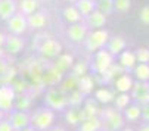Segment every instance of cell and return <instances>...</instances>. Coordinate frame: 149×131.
Returning a JSON list of instances; mask_svg holds the SVG:
<instances>
[{
  "instance_id": "6da1fadb",
  "label": "cell",
  "mask_w": 149,
  "mask_h": 131,
  "mask_svg": "<svg viewBox=\"0 0 149 131\" xmlns=\"http://www.w3.org/2000/svg\"><path fill=\"white\" fill-rule=\"evenodd\" d=\"M30 122L33 124V127L36 130H49L53 122H55V112L53 109L50 107H41V109H37L34 112V115L31 116Z\"/></svg>"
},
{
  "instance_id": "7a4b0ae2",
  "label": "cell",
  "mask_w": 149,
  "mask_h": 131,
  "mask_svg": "<svg viewBox=\"0 0 149 131\" xmlns=\"http://www.w3.org/2000/svg\"><path fill=\"white\" fill-rule=\"evenodd\" d=\"M108 38H109V33L106 30L99 28V30H95L90 34H87L83 41H84V46H86V49L89 52H97L99 49L106 46Z\"/></svg>"
},
{
  "instance_id": "3957f363",
  "label": "cell",
  "mask_w": 149,
  "mask_h": 131,
  "mask_svg": "<svg viewBox=\"0 0 149 131\" xmlns=\"http://www.w3.org/2000/svg\"><path fill=\"white\" fill-rule=\"evenodd\" d=\"M16 97V91L10 84H2L0 85V111L3 114L5 112H10L13 106Z\"/></svg>"
},
{
  "instance_id": "277c9868",
  "label": "cell",
  "mask_w": 149,
  "mask_h": 131,
  "mask_svg": "<svg viewBox=\"0 0 149 131\" xmlns=\"http://www.w3.org/2000/svg\"><path fill=\"white\" fill-rule=\"evenodd\" d=\"M45 102L50 109H53V111H63L65 106H68V97L63 93L55 90V89H50L46 93Z\"/></svg>"
},
{
  "instance_id": "5b68a950",
  "label": "cell",
  "mask_w": 149,
  "mask_h": 131,
  "mask_svg": "<svg viewBox=\"0 0 149 131\" xmlns=\"http://www.w3.org/2000/svg\"><path fill=\"white\" fill-rule=\"evenodd\" d=\"M6 24H8V30L12 33V34H16V35H21L24 34L28 28V24H27V16L21 12H15L10 18L6 19Z\"/></svg>"
},
{
  "instance_id": "8992f818",
  "label": "cell",
  "mask_w": 149,
  "mask_h": 131,
  "mask_svg": "<svg viewBox=\"0 0 149 131\" xmlns=\"http://www.w3.org/2000/svg\"><path fill=\"white\" fill-rule=\"evenodd\" d=\"M112 63H114V55H111L106 49H99V50L96 52L93 68H95V71H96L99 75H102L106 69L111 67Z\"/></svg>"
},
{
  "instance_id": "52a82bcc",
  "label": "cell",
  "mask_w": 149,
  "mask_h": 131,
  "mask_svg": "<svg viewBox=\"0 0 149 131\" xmlns=\"http://www.w3.org/2000/svg\"><path fill=\"white\" fill-rule=\"evenodd\" d=\"M105 125L109 128V131H115V130H121L124 127V118L121 114H118L114 109H105L102 112Z\"/></svg>"
},
{
  "instance_id": "ba28073f",
  "label": "cell",
  "mask_w": 149,
  "mask_h": 131,
  "mask_svg": "<svg viewBox=\"0 0 149 131\" xmlns=\"http://www.w3.org/2000/svg\"><path fill=\"white\" fill-rule=\"evenodd\" d=\"M132 94L133 99L139 105L149 103V82L148 81H137L132 85Z\"/></svg>"
},
{
  "instance_id": "9c48e42d",
  "label": "cell",
  "mask_w": 149,
  "mask_h": 131,
  "mask_svg": "<svg viewBox=\"0 0 149 131\" xmlns=\"http://www.w3.org/2000/svg\"><path fill=\"white\" fill-rule=\"evenodd\" d=\"M40 53L45 58H58L62 52V46L61 43L53 40V38H46L38 47Z\"/></svg>"
},
{
  "instance_id": "30bf717a",
  "label": "cell",
  "mask_w": 149,
  "mask_h": 131,
  "mask_svg": "<svg viewBox=\"0 0 149 131\" xmlns=\"http://www.w3.org/2000/svg\"><path fill=\"white\" fill-rule=\"evenodd\" d=\"M8 53L10 55H18L19 52H22V49L25 47V41L21 38L19 35L16 34H12V35H6L5 38V46Z\"/></svg>"
},
{
  "instance_id": "8fae6325",
  "label": "cell",
  "mask_w": 149,
  "mask_h": 131,
  "mask_svg": "<svg viewBox=\"0 0 149 131\" xmlns=\"http://www.w3.org/2000/svg\"><path fill=\"white\" fill-rule=\"evenodd\" d=\"M68 37L72 40V41H75V43H80V41H83L84 38H86V35H87V25H84V24H81V22H75V24H71L70 27H68Z\"/></svg>"
},
{
  "instance_id": "7c38bea8",
  "label": "cell",
  "mask_w": 149,
  "mask_h": 131,
  "mask_svg": "<svg viewBox=\"0 0 149 131\" xmlns=\"http://www.w3.org/2000/svg\"><path fill=\"white\" fill-rule=\"evenodd\" d=\"M30 119H31V116L25 111H16L10 115L9 122L12 124L13 130H21V128L30 125Z\"/></svg>"
},
{
  "instance_id": "4fadbf2b",
  "label": "cell",
  "mask_w": 149,
  "mask_h": 131,
  "mask_svg": "<svg viewBox=\"0 0 149 131\" xmlns=\"http://www.w3.org/2000/svg\"><path fill=\"white\" fill-rule=\"evenodd\" d=\"M86 21H87V25L92 30H99V28L105 27V24H106V15L102 13L100 10L95 9L93 12H90L86 16Z\"/></svg>"
},
{
  "instance_id": "5bb4252c",
  "label": "cell",
  "mask_w": 149,
  "mask_h": 131,
  "mask_svg": "<svg viewBox=\"0 0 149 131\" xmlns=\"http://www.w3.org/2000/svg\"><path fill=\"white\" fill-rule=\"evenodd\" d=\"M46 22H47V18H46V15H45L43 12H37V10H36L34 13H31V15L27 16V24H28V27L33 28V30L43 28V27L46 25Z\"/></svg>"
},
{
  "instance_id": "9a60e30c",
  "label": "cell",
  "mask_w": 149,
  "mask_h": 131,
  "mask_svg": "<svg viewBox=\"0 0 149 131\" xmlns=\"http://www.w3.org/2000/svg\"><path fill=\"white\" fill-rule=\"evenodd\" d=\"M106 50H108L111 55H120L123 50H124V47H125V40L123 38V37H120V35H115V37H112V38H108V41H106Z\"/></svg>"
},
{
  "instance_id": "2e32d148",
  "label": "cell",
  "mask_w": 149,
  "mask_h": 131,
  "mask_svg": "<svg viewBox=\"0 0 149 131\" xmlns=\"http://www.w3.org/2000/svg\"><path fill=\"white\" fill-rule=\"evenodd\" d=\"M15 12H18L15 0H0V19L6 21Z\"/></svg>"
},
{
  "instance_id": "e0dca14e",
  "label": "cell",
  "mask_w": 149,
  "mask_h": 131,
  "mask_svg": "<svg viewBox=\"0 0 149 131\" xmlns=\"http://www.w3.org/2000/svg\"><path fill=\"white\" fill-rule=\"evenodd\" d=\"M96 114H97V105H96V102H93L92 99H87L84 109H83V111H78L80 122L84 121V119H89L92 116H96Z\"/></svg>"
},
{
  "instance_id": "ac0fdd59",
  "label": "cell",
  "mask_w": 149,
  "mask_h": 131,
  "mask_svg": "<svg viewBox=\"0 0 149 131\" xmlns=\"http://www.w3.org/2000/svg\"><path fill=\"white\" fill-rule=\"evenodd\" d=\"M115 89L120 93H127L129 90H132V85H133V80L129 74H121L118 78H115Z\"/></svg>"
},
{
  "instance_id": "d6986e66",
  "label": "cell",
  "mask_w": 149,
  "mask_h": 131,
  "mask_svg": "<svg viewBox=\"0 0 149 131\" xmlns=\"http://www.w3.org/2000/svg\"><path fill=\"white\" fill-rule=\"evenodd\" d=\"M95 87V80L89 75H83V77H78L77 80V90H80L83 94H89L92 93Z\"/></svg>"
},
{
  "instance_id": "ffe728a7",
  "label": "cell",
  "mask_w": 149,
  "mask_h": 131,
  "mask_svg": "<svg viewBox=\"0 0 149 131\" xmlns=\"http://www.w3.org/2000/svg\"><path fill=\"white\" fill-rule=\"evenodd\" d=\"M120 65L124 69H133L136 67V56L130 50H123L120 55Z\"/></svg>"
},
{
  "instance_id": "44dd1931",
  "label": "cell",
  "mask_w": 149,
  "mask_h": 131,
  "mask_svg": "<svg viewBox=\"0 0 149 131\" xmlns=\"http://www.w3.org/2000/svg\"><path fill=\"white\" fill-rule=\"evenodd\" d=\"M75 8L81 16H87L96 9V0H75Z\"/></svg>"
},
{
  "instance_id": "7402d4cb",
  "label": "cell",
  "mask_w": 149,
  "mask_h": 131,
  "mask_svg": "<svg viewBox=\"0 0 149 131\" xmlns=\"http://www.w3.org/2000/svg\"><path fill=\"white\" fill-rule=\"evenodd\" d=\"M16 8L19 9L21 13H24L25 16L34 13L38 9V2L37 0H21L19 5H16Z\"/></svg>"
},
{
  "instance_id": "603a6c76",
  "label": "cell",
  "mask_w": 149,
  "mask_h": 131,
  "mask_svg": "<svg viewBox=\"0 0 149 131\" xmlns=\"http://www.w3.org/2000/svg\"><path fill=\"white\" fill-rule=\"evenodd\" d=\"M100 127H102V119H99L97 116H92L89 119L81 121L80 131H99Z\"/></svg>"
},
{
  "instance_id": "cb8c5ba5",
  "label": "cell",
  "mask_w": 149,
  "mask_h": 131,
  "mask_svg": "<svg viewBox=\"0 0 149 131\" xmlns=\"http://www.w3.org/2000/svg\"><path fill=\"white\" fill-rule=\"evenodd\" d=\"M62 13H63V18H65V21H67V22H70V24H75V22H80V21H81V13L77 10L75 6H68V8H65Z\"/></svg>"
},
{
  "instance_id": "d4e9b609",
  "label": "cell",
  "mask_w": 149,
  "mask_h": 131,
  "mask_svg": "<svg viewBox=\"0 0 149 131\" xmlns=\"http://www.w3.org/2000/svg\"><path fill=\"white\" fill-rule=\"evenodd\" d=\"M74 65V58L71 55H62L58 58L56 60V69L59 72H65L67 69H70Z\"/></svg>"
},
{
  "instance_id": "484cf974",
  "label": "cell",
  "mask_w": 149,
  "mask_h": 131,
  "mask_svg": "<svg viewBox=\"0 0 149 131\" xmlns=\"http://www.w3.org/2000/svg\"><path fill=\"white\" fill-rule=\"evenodd\" d=\"M13 106L18 109V111H28L31 107V97L27 96V94H16L15 97V102H13Z\"/></svg>"
},
{
  "instance_id": "4316f807",
  "label": "cell",
  "mask_w": 149,
  "mask_h": 131,
  "mask_svg": "<svg viewBox=\"0 0 149 131\" xmlns=\"http://www.w3.org/2000/svg\"><path fill=\"white\" fill-rule=\"evenodd\" d=\"M95 97H96V100H97L99 103L106 105V103H111V102L114 100L115 94H114L109 89H99V90H96Z\"/></svg>"
},
{
  "instance_id": "83f0119b",
  "label": "cell",
  "mask_w": 149,
  "mask_h": 131,
  "mask_svg": "<svg viewBox=\"0 0 149 131\" xmlns=\"http://www.w3.org/2000/svg\"><path fill=\"white\" fill-rule=\"evenodd\" d=\"M124 68L121 67V65H111V67L106 69L103 74H102V80L103 81H111V80H114L115 78V75H121L124 71H123Z\"/></svg>"
},
{
  "instance_id": "f1b7e54d",
  "label": "cell",
  "mask_w": 149,
  "mask_h": 131,
  "mask_svg": "<svg viewBox=\"0 0 149 131\" xmlns=\"http://www.w3.org/2000/svg\"><path fill=\"white\" fill-rule=\"evenodd\" d=\"M133 69H134V75L139 81H149V65L148 63H139Z\"/></svg>"
},
{
  "instance_id": "f546056e",
  "label": "cell",
  "mask_w": 149,
  "mask_h": 131,
  "mask_svg": "<svg viewBox=\"0 0 149 131\" xmlns=\"http://www.w3.org/2000/svg\"><path fill=\"white\" fill-rule=\"evenodd\" d=\"M124 116L127 121H137L140 118V106L139 105H132L129 107H124Z\"/></svg>"
},
{
  "instance_id": "4dcf8cb0",
  "label": "cell",
  "mask_w": 149,
  "mask_h": 131,
  "mask_svg": "<svg viewBox=\"0 0 149 131\" xmlns=\"http://www.w3.org/2000/svg\"><path fill=\"white\" fill-rule=\"evenodd\" d=\"M96 9L105 13L106 16L114 12V0H97L96 2Z\"/></svg>"
},
{
  "instance_id": "1f68e13d",
  "label": "cell",
  "mask_w": 149,
  "mask_h": 131,
  "mask_svg": "<svg viewBox=\"0 0 149 131\" xmlns=\"http://www.w3.org/2000/svg\"><path fill=\"white\" fill-rule=\"evenodd\" d=\"M87 69H89L87 62H84V60L77 62L74 67H72V75H74V77H83V75L87 74Z\"/></svg>"
},
{
  "instance_id": "d6a6232c",
  "label": "cell",
  "mask_w": 149,
  "mask_h": 131,
  "mask_svg": "<svg viewBox=\"0 0 149 131\" xmlns=\"http://www.w3.org/2000/svg\"><path fill=\"white\" fill-rule=\"evenodd\" d=\"M84 94L80 91V90H74V91H71L70 93V96H67L68 97V105H71V106H78V105H81V102H83V97Z\"/></svg>"
},
{
  "instance_id": "836d02e7",
  "label": "cell",
  "mask_w": 149,
  "mask_h": 131,
  "mask_svg": "<svg viewBox=\"0 0 149 131\" xmlns=\"http://www.w3.org/2000/svg\"><path fill=\"white\" fill-rule=\"evenodd\" d=\"M132 8V2L130 0H114V10L124 13Z\"/></svg>"
},
{
  "instance_id": "e575fe53",
  "label": "cell",
  "mask_w": 149,
  "mask_h": 131,
  "mask_svg": "<svg viewBox=\"0 0 149 131\" xmlns=\"http://www.w3.org/2000/svg\"><path fill=\"white\" fill-rule=\"evenodd\" d=\"M130 100H132V97H130L129 94H125V93H121V94H118L117 97H114L115 106H117L118 109L127 107V106H129V103H130Z\"/></svg>"
},
{
  "instance_id": "d590c367",
  "label": "cell",
  "mask_w": 149,
  "mask_h": 131,
  "mask_svg": "<svg viewBox=\"0 0 149 131\" xmlns=\"http://www.w3.org/2000/svg\"><path fill=\"white\" fill-rule=\"evenodd\" d=\"M134 56H136V62L139 63H149V49H137L134 52Z\"/></svg>"
},
{
  "instance_id": "8d00e7d4",
  "label": "cell",
  "mask_w": 149,
  "mask_h": 131,
  "mask_svg": "<svg viewBox=\"0 0 149 131\" xmlns=\"http://www.w3.org/2000/svg\"><path fill=\"white\" fill-rule=\"evenodd\" d=\"M67 122H68L70 125H77V124H80V116H78V111H77L75 107L70 109V111L67 112Z\"/></svg>"
},
{
  "instance_id": "74e56055",
  "label": "cell",
  "mask_w": 149,
  "mask_h": 131,
  "mask_svg": "<svg viewBox=\"0 0 149 131\" xmlns=\"http://www.w3.org/2000/svg\"><path fill=\"white\" fill-rule=\"evenodd\" d=\"M15 69H12V68H9L5 74H2L0 75V85L2 84H10V82H13V80H15Z\"/></svg>"
},
{
  "instance_id": "f35d334b",
  "label": "cell",
  "mask_w": 149,
  "mask_h": 131,
  "mask_svg": "<svg viewBox=\"0 0 149 131\" xmlns=\"http://www.w3.org/2000/svg\"><path fill=\"white\" fill-rule=\"evenodd\" d=\"M139 19L142 21L143 25H149V6H143L140 13H139Z\"/></svg>"
},
{
  "instance_id": "ab89813d",
  "label": "cell",
  "mask_w": 149,
  "mask_h": 131,
  "mask_svg": "<svg viewBox=\"0 0 149 131\" xmlns=\"http://www.w3.org/2000/svg\"><path fill=\"white\" fill-rule=\"evenodd\" d=\"M142 106H143V107H140V116H142L145 121L149 122V103L142 105Z\"/></svg>"
},
{
  "instance_id": "60d3db41",
  "label": "cell",
  "mask_w": 149,
  "mask_h": 131,
  "mask_svg": "<svg viewBox=\"0 0 149 131\" xmlns=\"http://www.w3.org/2000/svg\"><path fill=\"white\" fill-rule=\"evenodd\" d=\"M0 131H15L13 130V127H12V124L9 122V119L8 121H0Z\"/></svg>"
},
{
  "instance_id": "b9f144b4",
  "label": "cell",
  "mask_w": 149,
  "mask_h": 131,
  "mask_svg": "<svg viewBox=\"0 0 149 131\" xmlns=\"http://www.w3.org/2000/svg\"><path fill=\"white\" fill-rule=\"evenodd\" d=\"M8 69H9V63H8L5 59H2V58H0V75H2V74H5Z\"/></svg>"
},
{
  "instance_id": "7bdbcfd3",
  "label": "cell",
  "mask_w": 149,
  "mask_h": 131,
  "mask_svg": "<svg viewBox=\"0 0 149 131\" xmlns=\"http://www.w3.org/2000/svg\"><path fill=\"white\" fill-rule=\"evenodd\" d=\"M5 38H6V35L3 33H0V49H3V46H5Z\"/></svg>"
},
{
  "instance_id": "ee69618b",
  "label": "cell",
  "mask_w": 149,
  "mask_h": 131,
  "mask_svg": "<svg viewBox=\"0 0 149 131\" xmlns=\"http://www.w3.org/2000/svg\"><path fill=\"white\" fill-rule=\"evenodd\" d=\"M47 131H67L63 127H55V128H49Z\"/></svg>"
},
{
  "instance_id": "f6af8a7d",
  "label": "cell",
  "mask_w": 149,
  "mask_h": 131,
  "mask_svg": "<svg viewBox=\"0 0 149 131\" xmlns=\"http://www.w3.org/2000/svg\"><path fill=\"white\" fill-rule=\"evenodd\" d=\"M15 131H36L34 127H24V128H21V130H15Z\"/></svg>"
},
{
  "instance_id": "bcb514c9",
  "label": "cell",
  "mask_w": 149,
  "mask_h": 131,
  "mask_svg": "<svg viewBox=\"0 0 149 131\" xmlns=\"http://www.w3.org/2000/svg\"><path fill=\"white\" fill-rule=\"evenodd\" d=\"M139 131H149V122L148 124H145L143 127H140V130Z\"/></svg>"
},
{
  "instance_id": "7dc6e473",
  "label": "cell",
  "mask_w": 149,
  "mask_h": 131,
  "mask_svg": "<svg viewBox=\"0 0 149 131\" xmlns=\"http://www.w3.org/2000/svg\"><path fill=\"white\" fill-rule=\"evenodd\" d=\"M121 131H134V130H132V128H124V130H121Z\"/></svg>"
},
{
  "instance_id": "c3c4849f",
  "label": "cell",
  "mask_w": 149,
  "mask_h": 131,
  "mask_svg": "<svg viewBox=\"0 0 149 131\" xmlns=\"http://www.w3.org/2000/svg\"><path fill=\"white\" fill-rule=\"evenodd\" d=\"M2 119H3V112L0 111V121H2Z\"/></svg>"
},
{
  "instance_id": "681fc988",
  "label": "cell",
  "mask_w": 149,
  "mask_h": 131,
  "mask_svg": "<svg viewBox=\"0 0 149 131\" xmlns=\"http://www.w3.org/2000/svg\"><path fill=\"white\" fill-rule=\"evenodd\" d=\"M65 2H75V0H65Z\"/></svg>"
},
{
  "instance_id": "f907efd6",
  "label": "cell",
  "mask_w": 149,
  "mask_h": 131,
  "mask_svg": "<svg viewBox=\"0 0 149 131\" xmlns=\"http://www.w3.org/2000/svg\"><path fill=\"white\" fill-rule=\"evenodd\" d=\"M0 58H2V49H0Z\"/></svg>"
}]
</instances>
